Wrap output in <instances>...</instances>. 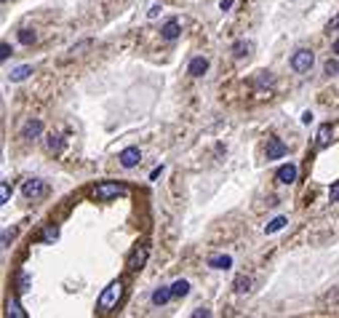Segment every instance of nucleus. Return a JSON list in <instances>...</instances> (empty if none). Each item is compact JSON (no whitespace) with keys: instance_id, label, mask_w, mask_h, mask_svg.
Instances as JSON below:
<instances>
[{"instance_id":"obj_1","label":"nucleus","mask_w":339,"mask_h":318,"mask_svg":"<svg viewBox=\"0 0 339 318\" xmlns=\"http://www.w3.org/2000/svg\"><path fill=\"white\" fill-rule=\"evenodd\" d=\"M120 297H123V284H120V281L107 284V289L99 297V310H112V307L120 302Z\"/></svg>"},{"instance_id":"obj_2","label":"nucleus","mask_w":339,"mask_h":318,"mask_svg":"<svg viewBox=\"0 0 339 318\" xmlns=\"http://www.w3.org/2000/svg\"><path fill=\"white\" fill-rule=\"evenodd\" d=\"M123 193H126V187L120 182H99L96 187H93V198L96 201H112V198H118V195H123Z\"/></svg>"},{"instance_id":"obj_3","label":"nucleus","mask_w":339,"mask_h":318,"mask_svg":"<svg viewBox=\"0 0 339 318\" xmlns=\"http://www.w3.org/2000/svg\"><path fill=\"white\" fill-rule=\"evenodd\" d=\"M313 62H315L313 51H310V49H299V51H294V56H291V70H294V72H310Z\"/></svg>"},{"instance_id":"obj_4","label":"nucleus","mask_w":339,"mask_h":318,"mask_svg":"<svg viewBox=\"0 0 339 318\" xmlns=\"http://www.w3.org/2000/svg\"><path fill=\"white\" fill-rule=\"evenodd\" d=\"M147 257H150V249H147V246H136L134 251H131V257H128V262H126V267H128V270H139V267H144Z\"/></svg>"},{"instance_id":"obj_5","label":"nucleus","mask_w":339,"mask_h":318,"mask_svg":"<svg viewBox=\"0 0 339 318\" xmlns=\"http://www.w3.org/2000/svg\"><path fill=\"white\" fill-rule=\"evenodd\" d=\"M118 161H120L123 168H134L139 161H142V150H139V147H126L123 153L118 155Z\"/></svg>"},{"instance_id":"obj_6","label":"nucleus","mask_w":339,"mask_h":318,"mask_svg":"<svg viewBox=\"0 0 339 318\" xmlns=\"http://www.w3.org/2000/svg\"><path fill=\"white\" fill-rule=\"evenodd\" d=\"M22 193H24V198H37V195L45 193V182L43 179H27Z\"/></svg>"},{"instance_id":"obj_7","label":"nucleus","mask_w":339,"mask_h":318,"mask_svg":"<svg viewBox=\"0 0 339 318\" xmlns=\"http://www.w3.org/2000/svg\"><path fill=\"white\" fill-rule=\"evenodd\" d=\"M179 32H182V24H179V19H168V22L161 27V37H163V40H176Z\"/></svg>"},{"instance_id":"obj_8","label":"nucleus","mask_w":339,"mask_h":318,"mask_svg":"<svg viewBox=\"0 0 339 318\" xmlns=\"http://www.w3.org/2000/svg\"><path fill=\"white\" fill-rule=\"evenodd\" d=\"M288 153V147L280 142V139H270L267 142V161H278V158H283Z\"/></svg>"},{"instance_id":"obj_9","label":"nucleus","mask_w":339,"mask_h":318,"mask_svg":"<svg viewBox=\"0 0 339 318\" xmlns=\"http://www.w3.org/2000/svg\"><path fill=\"white\" fill-rule=\"evenodd\" d=\"M275 176H278V182H280V185H291V182H297V166H294V163L280 166Z\"/></svg>"},{"instance_id":"obj_10","label":"nucleus","mask_w":339,"mask_h":318,"mask_svg":"<svg viewBox=\"0 0 339 318\" xmlns=\"http://www.w3.org/2000/svg\"><path fill=\"white\" fill-rule=\"evenodd\" d=\"M43 134V123H40V120H27V123H24V128H22V137L24 139H37V137H40Z\"/></svg>"},{"instance_id":"obj_11","label":"nucleus","mask_w":339,"mask_h":318,"mask_svg":"<svg viewBox=\"0 0 339 318\" xmlns=\"http://www.w3.org/2000/svg\"><path fill=\"white\" fill-rule=\"evenodd\" d=\"M206 70H209V59H203V56H195V59L190 62V70H187V72H190L192 78H201Z\"/></svg>"},{"instance_id":"obj_12","label":"nucleus","mask_w":339,"mask_h":318,"mask_svg":"<svg viewBox=\"0 0 339 318\" xmlns=\"http://www.w3.org/2000/svg\"><path fill=\"white\" fill-rule=\"evenodd\" d=\"M328 142H331V126H321L318 128V134H315V147L318 150H323V147H328Z\"/></svg>"},{"instance_id":"obj_13","label":"nucleus","mask_w":339,"mask_h":318,"mask_svg":"<svg viewBox=\"0 0 339 318\" xmlns=\"http://www.w3.org/2000/svg\"><path fill=\"white\" fill-rule=\"evenodd\" d=\"M209 267H214V270H230L232 267V257H227V254L209 257Z\"/></svg>"},{"instance_id":"obj_14","label":"nucleus","mask_w":339,"mask_h":318,"mask_svg":"<svg viewBox=\"0 0 339 318\" xmlns=\"http://www.w3.org/2000/svg\"><path fill=\"white\" fill-rule=\"evenodd\" d=\"M171 297H174L171 289H168V286H161V289H155V292H153V302H155V305H166Z\"/></svg>"},{"instance_id":"obj_15","label":"nucleus","mask_w":339,"mask_h":318,"mask_svg":"<svg viewBox=\"0 0 339 318\" xmlns=\"http://www.w3.org/2000/svg\"><path fill=\"white\" fill-rule=\"evenodd\" d=\"M6 315H8V318H24L27 313L22 310L19 299H8V305H6Z\"/></svg>"},{"instance_id":"obj_16","label":"nucleus","mask_w":339,"mask_h":318,"mask_svg":"<svg viewBox=\"0 0 339 318\" xmlns=\"http://www.w3.org/2000/svg\"><path fill=\"white\" fill-rule=\"evenodd\" d=\"M27 75H32V67H30V64H22V67L11 70V75H8V78H11L14 83H19V80H24Z\"/></svg>"},{"instance_id":"obj_17","label":"nucleus","mask_w":339,"mask_h":318,"mask_svg":"<svg viewBox=\"0 0 339 318\" xmlns=\"http://www.w3.org/2000/svg\"><path fill=\"white\" fill-rule=\"evenodd\" d=\"M45 243H54L56 238H59V228L56 224H45V230H43V236H40Z\"/></svg>"},{"instance_id":"obj_18","label":"nucleus","mask_w":339,"mask_h":318,"mask_svg":"<svg viewBox=\"0 0 339 318\" xmlns=\"http://www.w3.org/2000/svg\"><path fill=\"white\" fill-rule=\"evenodd\" d=\"M286 228V217H275L270 224H265V233L270 236V233H278V230H283Z\"/></svg>"},{"instance_id":"obj_19","label":"nucleus","mask_w":339,"mask_h":318,"mask_svg":"<svg viewBox=\"0 0 339 318\" xmlns=\"http://www.w3.org/2000/svg\"><path fill=\"white\" fill-rule=\"evenodd\" d=\"M171 292H174V297H187L190 294V284H187V281H176L171 286Z\"/></svg>"},{"instance_id":"obj_20","label":"nucleus","mask_w":339,"mask_h":318,"mask_svg":"<svg viewBox=\"0 0 339 318\" xmlns=\"http://www.w3.org/2000/svg\"><path fill=\"white\" fill-rule=\"evenodd\" d=\"M45 150H49V153H59V150H62V137L51 134L49 139H45Z\"/></svg>"},{"instance_id":"obj_21","label":"nucleus","mask_w":339,"mask_h":318,"mask_svg":"<svg viewBox=\"0 0 339 318\" xmlns=\"http://www.w3.org/2000/svg\"><path fill=\"white\" fill-rule=\"evenodd\" d=\"M16 292L19 294H27V292H30V276H27V273H19V278H16Z\"/></svg>"},{"instance_id":"obj_22","label":"nucleus","mask_w":339,"mask_h":318,"mask_svg":"<svg viewBox=\"0 0 339 318\" xmlns=\"http://www.w3.org/2000/svg\"><path fill=\"white\" fill-rule=\"evenodd\" d=\"M249 51H251V43H249V40H238V43L232 46V54H235V56H246Z\"/></svg>"},{"instance_id":"obj_23","label":"nucleus","mask_w":339,"mask_h":318,"mask_svg":"<svg viewBox=\"0 0 339 318\" xmlns=\"http://www.w3.org/2000/svg\"><path fill=\"white\" fill-rule=\"evenodd\" d=\"M249 289H251V278L249 276H240L238 281H235V292H238V294L249 292Z\"/></svg>"},{"instance_id":"obj_24","label":"nucleus","mask_w":339,"mask_h":318,"mask_svg":"<svg viewBox=\"0 0 339 318\" xmlns=\"http://www.w3.org/2000/svg\"><path fill=\"white\" fill-rule=\"evenodd\" d=\"M19 40H22L24 46H32V43L37 40V35H35L32 30H19Z\"/></svg>"},{"instance_id":"obj_25","label":"nucleus","mask_w":339,"mask_h":318,"mask_svg":"<svg viewBox=\"0 0 339 318\" xmlns=\"http://www.w3.org/2000/svg\"><path fill=\"white\" fill-rule=\"evenodd\" d=\"M11 185H8V182H3V185H0V203H8V201H11Z\"/></svg>"},{"instance_id":"obj_26","label":"nucleus","mask_w":339,"mask_h":318,"mask_svg":"<svg viewBox=\"0 0 339 318\" xmlns=\"http://www.w3.org/2000/svg\"><path fill=\"white\" fill-rule=\"evenodd\" d=\"M328 201H331V203H339V179H336L331 187H328Z\"/></svg>"},{"instance_id":"obj_27","label":"nucleus","mask_w":339,"mask_h":318,"mask_svg":"<svg viewBox=\"0 0 339 318\" xmlns=\"http://www.w3.org/2000/svg\"><path fill=\"white\" fill-rule=\"evenodd\" d=\"M323 70H326V75H336V72H339V62H334V59H328Z\"/></svg>"},{"instance_id":"obj_28","label":"nucleus","mask_w":339,"mask_h":318,"mask_svg":"<svg viewBox=\"0 0 339 318\" xmlns=\"http://www.w3.org/2000/svg\"><path fill=\"white\" fill-rule=\"evenodd\" d=\"M11 54H14V49H11V46H8V43H3V46H0V59H3V62H6V59H8V56H11Z\"/></svg>"},{"instance_id":"obj_29","label":"nucleus","mask_w":339,"mask_h":318,"mask_svg":"<svg viewBox=\"0 0 339 318\" xmlns=\"http://www.w3.org/2000/svg\"><path fill=\"white\" fill-rule=\"evenodd\" d=\"M161 11H163V8H161V3H155V6L147 11V19H158V16H161Z\"/></svg>"},{"instance_id":"obj_30","label":"nucleus","mask_w":339,"mask_h":318,"mask_svg":"<svg viewBox=\"0 0 339 318\" xmlns=\"http://www.w3.org/2000/svg\"><path fill=\"white\" fill-rule=\"evenodd\" d=\"M88 46H91V40H83V43H78V46H72L70 54H80L83 49H88Z\"/></svg>"},{"instance_id":"obj_31","label":"nucleus","mask_w":339,"mask_h":318,"mask_svg":"<svg viewBox=\"0 0 339 318\" xmlns=\"http://www.w3.org/2000/svg\"><path fill=\"white\" fill-rule=\"evenodd\" d=\"M336 27H339V14H336V16L331 19V22H328V24H326V30H328V32H334V30H336Z\"/></svg>"},{"instance_id":"obj_32","label":"nucleus","mask_w":339,"mask_h":318,"mask_svg":"<svg viewBox=\"0 0 339 318\" xmlns=\"http://www.w3.org/2000/svg\"><path fill=\"white\" fill-rule=\"evenodd\" d=\"M211 313L209 310H203V307H198V310H192V318H209Z\"/></svg>"},{"instance_id":"obj_33","label":"nucleus","mask_w":339,"mask_h":318,"mask_svg":"<svg viewBox=\"0 0 339 318\" xmlns=\"http://www.w3.org/2000/svg\"><path fill=\"white\" fill-rule=\"evenodd\" d=\"M302 123H305V126L313 123V112H302Z\"/></svg>"},{"instance_id":"obj_34","label":"nucleus","mask_w":339,"mask_h":318,"mask_svg":"<svg viewBox=\"0 0 339 318\" xmlns=\"http://www.w3.org/2000/svg\"><path fill=\"white\" fill-rule=\"evenodd\" d=\"M232 3H235V0H222V3H219V8H222V11H230V8H232Z\"/></svg>"},{"instance_id":"obj_35","label":"nucleus","mask_w":339,"mask_h":318,"mask_svg":"<svg viewBox=\"0 0 339 318\" xmlns=\"http://www.w3.org/2000/svg\"><path fill=\"white\" fill-rule=\"evenodd\" d=\"M163 174V166H158V168H153V174H150V179H158V176Z\"/></svg>"},{"instance_id":"obj_36","label":"nucleus","mask_w":339,"mask_h":318,"mask_svg":"<svg viewBox=\"0 0 339 318\" xmlns=\"http://www.w3.org/2000/svg\"><path fill=\"white\" fill-rule=\"evenodd\" d=\"M8 241H11V233H8V230H6V233H3V249L8 246Z\"/></svg>"},{"instance_id":"obj_37","label":"nucleus","mask_w":339,"mask_h":318,"mask_svg":"<svg viewBox=\"0 0 339 318\" xmlns=\"http://www.w3.org/2000/svg\"><path fill=\"white\" fill-rule=\"evenodd\" d=\"M334 54H339V37H336V40H334Z\"/></svg>"}]
</instances>
